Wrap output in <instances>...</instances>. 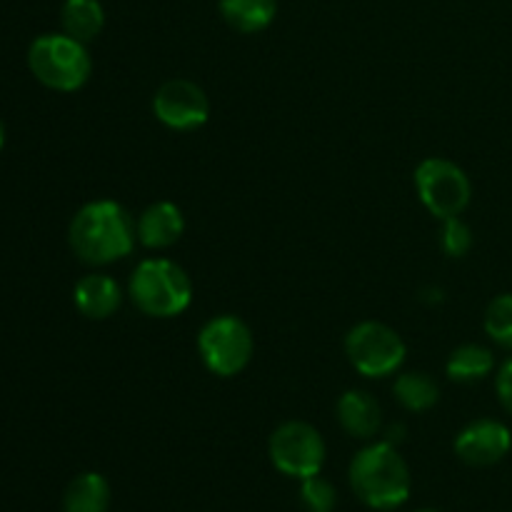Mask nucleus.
Returning a JSON list of instances; mask_svg holds the SVG:
<instances>
[{
    "instance_id": "obj_4",
    "label": "nucleus",
    "mask_w": 512,
    "mask_h": 512,
    "mask_svg": "<svg viewBox=\"0 0 512 512\" xmlns=\"http://www.w3.org/2000/svg\"><path fill=\"white\" fill-rule=\"evenodd\" d=\"M28 68L38 83L58 93H73L90 80L93 60L88 45L68 33H45L30 43Z\"/></svg>"
},
{
    "instance_id": "obj_8",
    "label": "nucleus",
    "mask_w": 512,
    "mask_h": 512,
    "mask_svg": "<svg viewBox=\"0 0 512 512\" xmlns=\"http://www.w3.org/2000/svg\"><path fill=\"white\" fill-rule=\"evenodd\" d=\"M270 463L288 478L305 480L318 475L325 465V440L318 430L303 420H288L268 443Z\"/></svg>"
},
{
    "instance_id": "obj_25",
    "label": "nucleus",
    "mask_w": 512,
    "mask_h": 512,
    "mask_svg": "<svg viewBox=\"0 0 512 512\" xmlns=\"http://www.w3.org/2000/svg\"><path fill=\"white\" fill-rule=\"evenodd\" d=\"M415 512H438V510H415Z\"/></svg>"
},
{
    "instance_id": "obj_7",
    "label": "nucleus",
    "mask_w": 512,
    "mask_h": 512,
    "mask_svg": "<svg viewBox=\"0 0 512 512\" xmlns=\"http://www.w3.org/2000/svg\"><path fill=\"white\" fill-rule=\"evenodd\" d=\"M415 188L425 208L440 220L458 218L473 198L470 178L448 158H425L415 168Z\"/></svg>"
},
{
    "instance_id": "obj_18",
    "label": "nucleus",
    "mask_w": 512,
    "mask_h": 512,
    "mask_svg": "<svg viewBox=\"0 0 512 512\" xmlns=\"http://www.w3.org/2000/svg\"><path fill=\"white\" fill-rule=\"evenodd\" d=\"M393 395L410 413H425L438 405L440 388L428 373H403L393 383Z\"/></svg>"
},
{
    "instance_id": "obj_20",
    "label": "nucleus",
    "mask_w": 512,
    "mask_h": 512,
    "mask_svg": "<svg viewBox=\"0 0 512 512\" xmlns=\"http://www.w3.org/2000/svg\"><path fill=\"white\" fill-rule=\"evenodd\" d=\"M300 503L308 512H333L338 505V493L333 483L318 475H310L300 485Z\"/></svg>"
},
{
    "instance_id": "obj_6",
    "label": "nucleus",
    "mask_w": 512,
    "mask_h": 512,
    "mask_svg": "<svg viewBox=\"0 0 512 512\" xmlns=\"http://www.w3.org/2000/svg\"><path fill=\"white\" fill-rule=\"evenodd\" d=\"M345 355L365 378H388L405 363V343L390 325L363 320L345 335Z\"/></svg>"
},
{
    "instance_id": "obj_2",
    "label": "nucleus",
    "mask_w": 512,
    "mask_h": 512,
    "mask_svg": "<svg viewBox=\"0 0 512 512\" xmlns=\"http://www.w3.org/2000/svg\"><path fill=\"white\" fill-rule=\"evenodd\" d=\"M350 488L368 508L390 512L410 498V470L388 440L358 450L348 470Z\"/></svg>"
},
{
    "instance_id": "obj_1",
    "label": "nucleus",
    "mask_w": 512,
    "mask_h": 512,
    "mask_svg": "<svg viewBox=\"0 0 512 512\" xmlns=\"http://www.w3.org/2000/svg\"><path fill=\"white\" fill-rule=\"evenodd\" d=\"M68 243L85 265H108L133 253L138 220L115 200H93L73 215Z\"/></svg>"
},
{
    "instance_id": "obj_24",
    "label": "nucleus",
    "mask_w": 512,
    "mask_h": 512,
    "mask_svg": "<svg viewBox=\"0 0 512 512\" xmlns=\"http://www.w3.org/2000/svg\"><path fill=\"white\" fill-rule=\"evenodd\" d=\"M5 145V128H3V120H0V150H3Z\"/></svg>"
},
{
    "instance_id": "obj_5",
    "label": "nucleus",
    "mask_w": 512,
    "mask_h": 512,
    "mask_svg": "<svg viewBox=\"0 0 512 512\" xmlns=\"http://www.w3.org/2000/svg\"><path fill=\"white\" fill-rule=\"evenodd\" d=\"M198 350L205 368L218 378H233L248 368L255 340L248 323L238 315H215L200 328Z\"/></svg>"
},
{
    "instance_id": "obj_13",
    "label": "nucleus",
    "mask_w": 512,
    "mask_h": 512,
    "mask_svg": "<svg viewBox=\"0 0 512 512\" xmlns=\"http://www.w3.org/2000/svg\"><path fill=\"white\" fill-rule=\"evenodd\" d=\"M75 308L90 320H105L123 303V288L115 278L105 273H90L75 283Z\"/></svg>"
},
{
    "instance_id": "obj_21",
    "label": "nucleus",
    "mask_w": 512,
    "mask_h": 512,
    "mask_svg": "<svg viewBox=\"0 0 512 512\" xmlns=\"http://www.w3.org/2000/svg\"><path fill=\"white\" fill-rule=\"evenodd\" d=\"M440 245L450 258H463L468 250L473 248V230L458 218L443 220V235H440Z\"/></svg>"
},
{
    "instance_id": "obj_15",
    "label": "nucleus",
    "mask_w": 512,
    "mask_h": 512,
    "mask_svg": "<svg viewBox=\"0 0 512 512\" xmlns=\"http://www.w3.org/2000/svg\"><path fill=\"white\" fill-rule=\"evenodd\" d=\"M110 485L100 473H80L63 493V512H108Z\"/></svg>"
},
{
    "instance_id": "obj_12",
    "label": "nucleus",
    "mask_w": 512,
    "mask_h": 512,
    "mask_svg": "<svg viewBox=\"0 0 512 512\" xmlns=\"http://www.w3.org/2000/svg\"><path fill=\"white\" fill-rule=\"evenodd\" d=\"M185 233L183 210L168 200L148 205L138 218V240L145 248L163 250L178 243Z\"/></svg>"
},
{
    "instance_id": "obj_23",
    "label": "nucleus",
    "mask_w": 512,
    "mask_h": 512,
    "mask_svg": "<svg viewBox=\"0 0 512 512\" xmlns=\"http://www.w3.org/2000/svg\"><path fill=\"white\" fill-rule=\"evenodd\" d=\"M403 438H405V428H403V425H393V428L388 430V438H385V440H388L390 445H395V443H400V440H403Z\"/></svg>"
},
{
    "instance_id": "obj_10",
    "label": "nucleus",
    "mask_w": 512,
    "mask_h": 512,
    "mask_svg": "<svg viewBox=\"0 0 512 512\" xmlns=\"http://www.w3.org/2000/svg\"><path fill=\"white\" fill-rule=\"evenodd\" d=\"M510 448V428L493 418L473 420L455 438V455L473 468H490V465L500 463L510 453Z\"/></svg>"
},
{
    "instance_id": "obj_11",
    "label": "nucleus",
    "mask_w": 512,
    "mask_h": 512,
    "mask_svg": "<svg viewBox=\"0 0 512 512\" xmlns=\"http://www.w3.org/2000/svg\"><path fill=\"white\" fill-rule=\"evenodd\" d=\"M335 413H338L340 428L350 438L370 440L383 428V410H380V403L368 390H345L340 395L338 405H335Z\"/></svg>"
},
{
    "instance_id": "obj_16",
    "label": "nucleus",
    "mask_w": 512,
    "mask_h": 512,
    "mask_svg": "<svg viewBox=\"0 0 512 512\" xmlns=\"http://www.w3.org/2000/svg\"><path fill=\"white\" fill-rule=\"evenodd\" d=\"M60 25L63 33L88 45L103 33L105 10L100 0H65L60 8Z\"/></svg>"
},
{
    "instance_id": "obj_14",
    "label": "nucleus",
    "mask_w": 512,
    "mask_h": 512,
    "mask_svg": "<svg viewBox=\"0 0 512 512\" xmlns=\"http://www.w3.org/2000/svg\"><path fill=\"white\" fill-rule=\"evenodd\" d=\"M220 15L238 33H260L278 15V0H220Z\"/></svg>"
},
{
    "instance_id": "obj_9",
    "label": "nucleus",
    "mask_w": 512,
    "mask_h": 512,
    "mask_svg": "<svg viewBox=\"0 0 512 512\" xmlns=\"http://www.w3.org/2000/svg\"><path fill=\"white\" fill-rule=\"evenodd\" d=\"M153 113L165 128L185 133V130L205 125L210 115V100L205 90L193 80L173 78L155 90Z\"/></svg>"
},
{
    "instance_id": "obj_22",
    "label": "nucleus",
    "mask_w": 512,
    "mask_h": 512,
    "mask_svg": "<svg viewBox=\"0 0 512 512\" xmlns=\"http://www.w3.org/2000/svg\"><path fill=\"white\" fill-rule=\"evenodd\" d=\"M495 393H498L500 405L512 415V358L505 360L495 378Z\"/></svg>"
},
{
    "instance_id": "obj_17",
    "label": "nucleus",
    "mask_w": 512,
    "mask_h": 512,
    "mask_svg": "<svg viewBox=\"0 0 512 512\" xmlns=\"http://www.w3.org/2000/svg\"><path fill=\"white\" fill-rule=\"evenodd\" d=\"M495 370L493 350L478 343H465L450 353L445 373L455 383H478Z\"/></svg>"
},
{
    "instance_id": "obj_3",
    "label": "nucleus",
    "mask_w": 512,
    "mask_h": 512,
    "mask_svg": "<svg viewBox=\"0 0 512 512\" xmlns=\"http://www.w3.org/2000/svg\"><path fill=\"white\" fill-rule=\"evenodd\" d=\"M128 295L135 308L150 318H175L193 300V280L173 260L148 258L130 275Z\"/></svg>"
},
{
    "instance_id": "obj_19",
    "label": "nucleus",
    "mask_w": 512,
    "mask_h": 512,
    "mask_svg": "<svg viewBox=\"0 0 512 512\" xmlns=\"http://www.w3.org/2000/svg\"><path fill=\"white\" fill-rule=\"evenodd\" d=\"M485 333L500 348L512 350V293H503L490 300L485 310Z\"/></svg>"
}]
</instances>
